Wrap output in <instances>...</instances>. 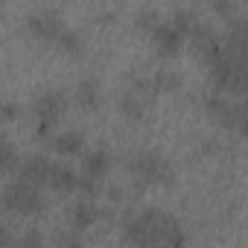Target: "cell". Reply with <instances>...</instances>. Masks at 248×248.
<instances>
[{"label": "cell", "mask_w": 248, "mask_h": 248, "mask_svg": "<svg viewBox=\"0 0 248 248\" xmlns=\"http://www.w3.org/2000/svg\"><path fill=\"white\" fill-rule=\"evenodd\" d=\"M149 79H152L155 93H175V91H181V76H178V70H172V67H161V70H155Z\"/></svg>", "instance_id": "2e32d148"}, {"label": "cell", "mask_w": 248, "mask_h": 248, "mask_svg": "<svg viewBox=\"0 0 248 248\" xmlns=\"http://www.w3.org/2000/svg\"><path fill=\"white\" fill-rule=\"evenodd\" d=\"M50 167H53V161H50L47 155H30V158H24V161L18 164V178L41 190V187H47Z\"/></svg>", "instance_id": "30bf717a"}, {"label": "cell", "mask_w": 248, "mask_h": 248, "mask_svg": "<svg viewBox=\"0 0 248 248\" xmlns=\"http://www.w3.org/2000/svg\"><path fill=\"white\" fill-rule=\"evenodd\" d=\"M187 44L193 47L196 59H202L204 64L216 62V59L225 53V41H222V32H219L216 27L204 24V21H196V24L190 27V32H187Z\"/></svg>", "instance_id": "ba28073f"}, {"label": "cell", "mask_w": 248, "mask_h": 248, "mask_svg": "<svg viewBox=\"0 0 248 248\" xmlns=\"http://www.w3.org/2000/svg\"><path fill=\"white\" fill-rule=\"evenodd\" d=\"M18 117H21V105L15 99H3V102H0V120H3V123H12Z\"/></svg>", "instance_id": "ffe728a7"}, {"label": "cell", "mask_w": 248, "mask_h": 248, "mask_svg": "<svg viewBox=\"0 0 248 248\" xmlns=\"http://www.w3.org/2000/svg\"><path fill=\"white\" fill-rule=\"evenodd\" d=\"M15 245V236H12V231L6 228V225H0V248H12Z\"/></svg>", "instance_id": "603a6c76"}, {"label": "cell", "mask_w": 248, "mask_h": 248, "mask_svg": "<svg viewBox=\"0 0 248 248\" xmlns=\"http://www.w3.org/2000/svg\"><path fill=\"white\" fill-rule=\"evenodd\" d=\"M196 21H199V18H196L190 9H178V12H172L170 18H164V21L149 32L155 53L164 56V59L178 56V50L187 44V32H190V27H193Z\"/></svg>", "instance_id": "3957f363"}, {"label": "cell", "mask_w": 248, "mask_h": 248, "mask_svg": "<svg viewBox=\"0 0 248 248\" xmlns=\"http://www.w3.org/2000/svg\"><path fill=\"white\" fill-rule=\"evenodd\" d=\"M12 248H47V245H44V239H41V233H38V231H27V233L12 245Z\"/></svg>", "instance_id": "44dd1931"}, {"label": "cell", "mask_w": 248, "mask_h": 248, "mask_svg": "<svg viewBox=\"0 0 248 248\" xmlns=\"http://www.w3.org/2000/svg\"><path fill=\"white\" fill-rule=\"evenodd\" d=\"M18 167V149L12 143V138L0 129V175H6Z\"/></svg>", "instance_id": "e0dca14e"}, {"label": "cell", "mask_w": 248, "mask_h": 248, "mask_svg": "<svg viewBox=\"0 0 248 248\" xmlns=\"http://www.w3.org/2000/svg\"><path fill=\"white\" fill-rule=\"evenodd\" d=\"M155 99H158V93L152 88V79L149 76H135L129 82V88L120 93V114L126 120L140 123V120H146V114L155 105Z\"/></svg>", "instance_id": "8992f818"}, {"label": "cell", "mask_w": 248, "mask_h": 248, "mask_svg": "<svg viewBox=\"0 0 248 248\" xmlns=\"http://www.w3.org/2000/svg\"><path fill=\"white\" fill-rule=\"evenodd\" d=\"M161 21H164V15H161L158 9H152V6H146V9H140V12L135 15V24H138V30H143V32H152Z\"/></svg>", "instance_id": "d6986e66"}, {"label": "cell", "mask_w": 248, "mask_h": 248, "mask_svg": "<svg viewBox=\"0 0 248 248\" xmlns=\"http://www.w3.org/2000/svg\"><path fill=\"white\" fill-rule=\"evenodd\" d=\"M64 27H67L64 18H62L56 9H47V6H44V9H32V12L27 15V30H30L35 38H41V41H56Z\"/></svg>", "instance_id": "9c48e42d"}, {"label": "cell", "mask_w": 248, "mask_h": 248, "mask_svg": "<svg viewBox=\"0 0 248 248\" xmlns=\"http://www.w3.org/2000/svg\"><path fill=\"white\" fill-rule=\"evenodd\" d=\"M67 111V93L64 91H44L32 102V123H35V138L38 140H53L59 120Z\"/></svg>", "instance_id": "277c9868"}, {"label": "cell", "mask_w": 248, "mask_h": 248, "mask_svg": "<svg viewBox=\"0 0 248 248\" xmlns=\"http://www.w3.org/2000/svg\"><path fill=\"white\" fill-rule=\"evenodd\" d=\"M111 172V152L108 149H91L85 152V161H82V178L93 181V184H102V178Z\"/></svg>", "instance_id": "7c38bea8"}, {"label": "cell", "mask_w": 248, "mask_h": 248, "mask_svg": "<svg viewBox=\"0 0 248 248\" xmlns=\"http://www.w3.org/2000/svg\"><path fill=\"white\" fill-rule=\"evenodd\" d=\"M204 108H207V114L219 123V126L242 132V126H245V105H242V99H233L228 93H216L213 91V93L204 96Z\"/></svg>", "instance_id": "52a82bcc"}, {"label": "cell", "mask_w": 248, "mask_h": 248, "mask_svg": "<svg viewBox=\"0 0 248 248\" xmlns=\"http://www.w3.org/2000/svg\"><path fill=\"white\" fill-rule=\"evenodd\" d=\"M123 239L132 248H187L184 225L158 207L129 213L123 219Z\"/></svg>", "instance_id": "6da1fadb"}, {"label": "cell", "mask_w": 248, "mask_h": 248, "mask_svg": "<svg viewBox=\"0 0 248 248\" xmlns=\"http://www.w3.org/2000/svg\"><path fill=\"white\" fill-rule=\"evenodd\" d=\"M0 207L6 213H15V216H35V213H44L47 199L41 196L38 187L15 178V181H9L3 187V193H0Z\"/></svg>", "instance_id": "5b68a950"}, {"label": "cell", "mask_w": 248, "mask_h": 248, "mask_svg": "<svg viewBox=\"0 0 248 248\" xmlns=\"http://www.w3.org/2000/svg\"><path fill=\"white\" fill-rule=\"evenodd\" d=\"M56 245H59V248H85L82 236H79V233H70V231L59 233V236H56Z\"/></svg>", "instance_id": "7402d4cb"}, {"label": "cell", "mask_w": 248, "mask_h": 248, "mask_svg": "<svg viewBox=\"0 0 248 248\" xmlns=\"http://www.w3.org/2000/svg\"><path fill=\"white\" fill-rule=\"evenodd\" d=\"M56 47H59V50H64V53H70V56H76V53H82L85 38H82V32H79V30L64 27V30H62V35L56 38Z\"/></svg>", "instance_id": "ac0fdd59"}, {"label": "cell", "mask_w": 248, "mask_h": 248, "mask_svg": "<svg viewBox=\"0 0 248 248\" xmlns=\"http://www.w3.org/2000/svg\"><path fill=\"white\" fill-rule=\"evenodd\" d=\"M76 102L85 108V111H96L99 102H102V85L96 76H85L79 85H76Z\"/></svg>", "instance_id": "9a60e30c"}, {"label": "cell", "mask_w": 248, "mask_h": 248, "mask_svg": "<svg viewBox=\"0 0 248 248\" xmlns=\"http://www.w3.org/2000/svg\"><path fill=\"white\" fill-rule=\"evenodd\" d=\"M99 216H102V210H99V204H96L93 199H79V202H73L70 210H67V219H70V228H73V231H88V228H93Z\"/></svg>", "instance_id": "8fae6325"}, {"label": "cell", "mask_w": 248, "mask_h": 248, "mask_svg": "<svg viewBox=\"0 0 248 248\" xmlns=\"http://www.w3.org/2000/svg\"><path fill=\"white\" fill-rule=\"evenodd\" d=\"M129 172L138 181V190L143 187H170L175 181V170L170 158H164L158 149H140L129 158Z\"/></svg>", "instance_id": "7a4b0ae2"}, {"label": "cell", "mask_w": 248, "mask_h": 248, "mask_svg": "<svg viewBox=\"0 0 248 248\" xmlns=\"http://www.w3.org/2000/svg\"><path fill=\"white\" fill-rule=\"evenodd\" d=\"M76 181H79V175H76V170H73L70 164L53 161V167H50V175H47V187H50L53 193H59V196H67V193H73V190H76Z\"/></svg>", "instance_id": "5bb4252c"}, {"label": "cell", "mask_w": 248, "mask_h": 248, "mask_svg": "<svg viewBox=\"0 0 248 248\" xmlns=\"http://www.w3.org/2000/svg\"><path fill=\"white\" fill-rule=\"evenodd\" d=\"M85 143H88V138H85V132H79V129H64V132H56V135H53V140H50V146H53L62 158L82 155V152H85Z\"/></svg>", "instance_id": "4fadbf2b"}]
</instances>
